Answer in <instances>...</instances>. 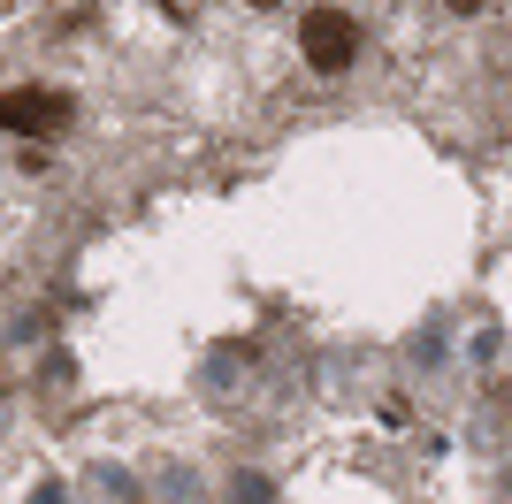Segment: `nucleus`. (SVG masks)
Masks as SVG:
<instances>
[{
    "mask_svg": "<svg viewBox=\"0 0 512 504\" xmlns=\"http://www.w3.org/2000/svg\"><path fill=\"white\" fill-rule=\"evenodd\" d=\"M444 8H451V16H474V8H482V0H444Z\"/></svg>",
    "mask_w": 512,
    "mask_h": 504,
    "instance_id": "7ed1b4c3",
    "label": "nucleus"
},
{
    "mask_svg": "<svg viewBox=\"0 0 512 504\" xmlns=\"http://www.w3.org/2000/svg\"><path fill=\"white\" fill-rule=\"evenodd\" d=\"M69 115H77V107H69V92H54V84H8V92H0V130H8V138H62L69 130Z\"/></svg>",
    "mask_w": 512,
    "mask_h": 504,
    "instance_id": "f257e3e1",
    "label": "nucleus"
},
{
    "mask_svg": "<svg viewBox=\"0 0 512 504\" xmlns=\"http://www.w3.org/2000/svg\"><path fill=\"white\" fill-rule=\"evenodd\" d=\"M299 54H306L314 77H344V69L360 62V23L344 16V8H314L299 23Z\"/></svg>",
    "mask_w": 512,
    "mask_h": 504,
    "instance_id": "f03ea898",
    "label": "nucleus"
},
{
    "mask_svg": "<svg viewBox=\"0 0 512 504\" xmlns=\"http://www.w3.org/2000/svg\"><path fill=\"white\" fill-rule=\"evenodd\" d=\"M245 8H283V0H245Z\"/></svg>",
    "mask_w": 512,
    "mask_h": 504,
    "instance_id": "20e7f679",
    "label": "nucleus"
}]
</instances>
